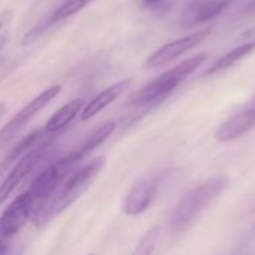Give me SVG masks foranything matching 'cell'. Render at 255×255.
Returning a JSON list of instances; mask_svg holds the SVG:
<instances>
[{"label": "cell", "mask_w": 255, "mask_h": 255, "mask_svg": "<svg viewBox=\"0 0 255 255\" xmlns=\"http://www.w3.org/2000/svg\"><path fill=\"white\" fill-rule=\"evenodd\" d=\"M163 178L164 173H151L139 179L123 202V212L128 217H137L143 214L154 202Z\"/></svg>", "instance_id": "6"}, {"label": "cell", "mask_w": 255, "mask_h": 255, "mask_svg": "<svg viewBox=\"0 0 255 255\" xmlns=\"http://www.w3.org/2000/svg\"><path fill=\"white\" fill-rule=\"evenodd\" d=\"M61 91L60 85H52L42 93H39L34 99H31L22 109H19L15 117L4 124V127L0 130V151L6 148L19 133L21 130L46 106L49 105Z\"/></svg>", "instance_id": "5"}, {"label": "cell", "mask_w": 255, "mask_h": 255, "mask_svg": "<svg viewBox=\"0 0 255 255\" xmlns=\"http://www.w3.org/2000/svg\"><path fill=\"white\" fill-rule=\"evenodd\" d=\"M7 250H9V242L0 239V255L7 254Z\"/></svg>", "instance_id": "22"}, {"label": "cell", "mask_w": 255, "mask_h": 255, "mask_svg": "<svg viewBox=\"0 0 255 255\" xmlns=\"http://www.w3.org/2000/svg\"><path fill=\"white\" fill-rule=\"evenodd\" d=\"M6 112V103H3V102H0V117L3 115Z\"/></svg>", "instance_id": "23"}, {"label": "cell", "mask_w": 255, "mask_h": 255, "mask_svg": "<svg viewBox=\"0 0 255 255\" xmlns=\"http://www.w3.org/2000/svg\"><path fill=\"white\" fill-rule=\"evenodd\" d=\"M13 16H15V13L12 9H4L0 12V51L6 45V40L9 37V31H10L12 22H13Z\"/></svg>", "instance_id": "18"}, {"label": "cell", "mask_w": 255, "mask_h": 255, "mask_svg": "<svg viewBox=\"0 0 255 255\" xmlns=\"http://www.w3.org/2000/svg\"><path fill=\"white\" fill-rule=\"evenodd\" d=\"M45 130H34L31 133H28L24 139H21L3 158V161L0 163V175H3L4 172H9V169L22 157L25 155L28 151H31L34 146H37L42 140H45Z\"/></svg>", "instance_id": "14"}, {"label": "cell", "mask_w": 255, "mask_h": 255, "mask_svg": "<svg viewBox=\"0 0 255 255\" xmlns=\"http://www.w3.org/2000/svg\"><path fill=\"white\" fill-rule=\"evenodd\" d=\"M36 211L34 202L27 191L19 194L1 214L0 217V239L10 241L24 226L25 223L33 218Z\"/></svg>", "instance_id": "8"}, {"label": "cell", "mask_w": 255, "mask_h": 255, "mask_svg": "<svg viewBox=\"0 0 255 255\" xmlns=\"http://www.w3.org/2000/svg\"><path fill=\"white\" fill-rule=\"evenodd\" d=\"M131 85V79H121L115 84H112L111 87L105 88L103 91H100L96 97H93L82 109L81 112V120L82 121H88L93 117H96L99 112H102L105 108H108L111 103H114L120 96H123Z\"/></svg>", "instance_id": "12"}, {"label": "cell", "mask_w": 255, "mask_h": 255, "mask_svg": "<svg viewBox=\"0 0 255 255\" xmlns=\"http://www.w3.org/2000/svg\"><path fill=\"white\" fill-rule=\"evenodd\" d=\"M105 164V157H96L84 166L76 167L72 173H69L67 178L55 190L52 197L33 215V226L36 229H43L57 215L64 212L70 205H73L100 175Z\"/></svg>", "instance_id": "1"}, {"label": "cell", "mask_w": 255, "mask_h": 255, "mask_svg": "<svg viewBox=\"0 0 255 255\" xmlns=\"http://www.w3.org/2000/svg\"><path fill=\"white\" fill-rule=\"evenodd\" d=\"M54 140L45 139L37 146H34L31 151H28L25 155H22L7 172V176L0 184V205L4 203V200L13 193V190L31 173L36 170L37 166H40L45 160H48L54 154Z\"/></svg>", "instance_id": "4"}, {"label": "cell", "mask_w": 255, "mask_h": 255, "mask_svg": "<svg viewBox=\"0 0 255 255\" xmlns=\"http://www.w3.org/2000/svg\"><path fill=\"white\" fill-rule=\"evenodd\" d=\"M253 51H255V40H248L239 46H236L235 49L229 51L226 55H223L221 58H218L217 61H214L208 70L203 73V76H211V75H215L218 72H223L235 64H238L239 61H242L247 55H250Z\"/></svg>", "instance_id": "15"}, {"label": "cell", "mask_w": 255, "mask_h": 255, "mask_svg": "<svg viewBox=\"0 0 255 255\" xmlns=\"http://www.w3.org/2000/svg\"><path fill=\"white\" fill-rule=\"evenodd\" d=\"M158 236H160V229H158V226L151 227V229L142 236V239L137 242V245H136V248L133 250L131 255H152L155 247H157V242H158Z\"/></svg>", "instance_id": "17"}, {"label": "cell", "mask_w": 255, "mask_h": 255, "mask_svg": "<svg viewBox=\"0 0 255 255\" xmlns=\"http://www.w3.org/2000/svg\"><path fill=\"white\" fill-rule=\"evenodd\" d=\"M84 106H85L84 99H73V100L67 102L66 105H63L46 121V124H45V133L46 134H54V133H58V131L64 130L78 117V114L82 112Z\"/></svg>", "instance_id": "13"}, {"label": "cell", "mask_w": 255, "mask_h": 255, "mask_svg": "<svg viewBox=\"0 0 255 255\" xmlns=\"http://www.w3.org/2000/svg\"><path fill=\"white\" fill-rule=\"evenodd\" d=\"M96 0H66L61 6H58L49 16H46V22L49 24V27H52L54 24H58L67 18H70L72 15L78 13L79 10H82L84 7H87L88 4L94 3Z\"/></svg>", "instance_id": "16"}, {"label": "cell", "mask_w": 255, "mask_h": 255, "mask_svg": "<svg viewBox=\"0 0 255 255\" xmlns=\"http://www.w3.org/2000/svg\"><path fill=\"white\" fill-rule=\"evenodd\" d=\"M176 3L178 0H143V6L155 15L169 13Z\"/></svg>", "instance_id": "19"}, {"label": "cell", "mask_w": 255, "mask_h": 255, "mask_svg": "<svg viewBox=\"0 0 255 255\" xmlns=\"http://www.w3.org/2000/svg\"><path fill=\"white\" fill-rule=\"evenodd\" d=\"M211 33H212V27H205L196 33H191V34H187V36L179 37L176 40H172V42L163 45L161 48H158L155 52H152L146 58L145 66L151 67V69L166 66L167 63L173 61L175 58L184 55L185 52H188L193 48H196L197 45H200Z\"/></svg>", "instance_id": "7"}, {"label": "cell", "mask_w": 255, "mask_h": 255, "mask_svg": "<svg viewBox=\"0 0 255 255\" xmlns=\"http://www.w3.org/2000/svg\"><path fill=\"white\" fill-rule=\"evenodd\" d=\"M254 127L255 108H250V109L238 112L236 115H233L227 121H224L218 127V130L215 133V137L220 142H232L235 139L242 137L245 133H248Z\"/></svg>", "instance_id": "11"}, {"label": "cell", "mask_w": 255, "mask_h": 255, "mask_svg": "<svg viewBox=\"0 0 255 255\" xmlns=\"http://www.w3.org/2000/svg\"><path fill=\"white\" fill-rule=\"evenodd\" d=\"M88 255H94V254H88Z\"/></svg>", "instance_id": "24"}, {"label": "cell", "mask_w": 255, "mask_h": 255, "mask_svg": "<svg viewBox=\"0 0 255 255\" xmlns=\"http://www.w3.org/2000/svg\"><path fill=\"white\" fill-rule=\"evenodd\" d=\"M239 39H241V40H245V42H248V40H255V27H251V28H248L247 31H244V33L241 34Z\"/></svg>", "instance_id": "20"}, {"label": "cell", "mask_w": 255, "mask_h": 255, "mask_svg": "<svg viewBox=\"0 0 255 255\" xmlns=\"http://www.w3.org/2000/svg\"><path fill=\"white\" fill-rule=\"evenodd\" d=\"M209 58L208 52H200L185 61L179 63L178 66L172 67L170 70L161 73L143 88H140L131 99L130 105L133 106H148L161 102L167 97L175 88H178L190 75H193L206 60Z\"/></svg>", "instance_id": "3"}, {"label": "cell", "mask_w": 255, "mask_h": 255, "mask_svg": "<svg viewBox=\"0 0 255 255\" xmlns=\"http://www.w3.org/2000/svg\"><path fill=\"white\" fill-rule=\"evenodd\" d=\"M115 128H117V124L115 123H112V121H109V123H105V124H102V126H99L97 128H94L73 151H70L69 154H66V155H63L61 158H63V161L69 166V167H72V169H76L78 167V164L84 160V158H87L97 146H100L105 140H108L111 136H112V133L115 131Z\"/></svg>", "instance_id": "10"}, {"label": "cell", "mask_w": 255, "mask_h": 255, "mask_svg": "<svg viewBox=\"0 0 255 255\" xmlns=\"http://www.w3.org/2000/svg\"><path fill=\"white\" fill-rule=\"evenodd\" d=\"M233 0H191L184 9L179 22L182 27H196L220 16Z\"/></svg>", "instance_id": "9"}, {"label": "cell", "mask_w": 255, "mask_h": 255, "mask_svg": "<svg viewBox=\"0 0 255 255\" xmlns=\"http://www.w3.org/2000/svg\"><path fill=\"white\" fill-rule=\"evenodd\" d=\"M242 15H255V0L250 1V3L242 9Z\"/></svg>", "instance_id": "21"}, {"label": "cell", "mask_w": 255, "mask_h": 255, "mask_svg": "<svg viewBox=\"0 0 255 255\" xmlns=\"http://www.w3.org/2000/svg\"><path fill=\"white\" fill-rule=\"evenodd\" d=\"M227 185L229 176L218 175L200 182L193 190H190L181 199V202L178 203L170 217L172 232L179 233L184 229H187L196 220V217L227 188Z\"/></svg>", "instance_id": "2"}]
</instances>
